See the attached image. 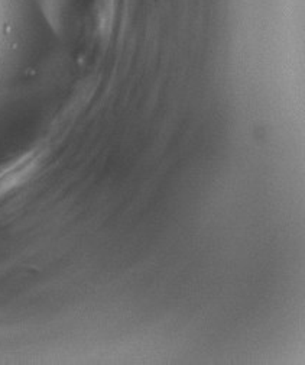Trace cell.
<instances>
[{"label":"cell","mask_w":305,"mask_h":365,"mask_svg":"<svg viewBox=\"0 0 305 365\" xmlns=\"http://www.w3.org/2000/svg\"><path fill=\"white\" fill-rule=\"evenodd\" d=\"M33 163V158L26 157L0 173V196H4L5 193L18 187L32 171Z\"/></svg>","instance_id":"6da1fadb"}]
</instances>
